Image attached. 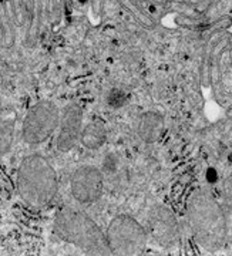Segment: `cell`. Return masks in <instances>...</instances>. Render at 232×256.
I'll list each match as a JSON object with an SVG mask.
<instances>
[{"label": "cell", "instance_id": "277c9868", "mask_svg": "<svg viewBox=\"0 0 232 256\" xmlns=\"http://www.w3.org/2000/svg\"><path fill=\"white\" fill-rule=\"evenodd\" d=\"M106 238L112 255H140L147 248L148 234L138 220L121 214L110 220Z\"/></svg>", "mask_w": 232, "mask_h": 256}, {"label": "cell", "instance_id": "ba28073f", "mask_svg": "<svg viewBox=\"0 0 232 256\" xmlns=\"http://www.w3.org/2000/svg\"><path fill=\"white\" fill-rule=\"evenodd\" d=\"M83 120V108L78 104L70 102L63 108L60 114L56 138V146L60 152H68L80 142L84 128Z\"/></svg>", "mask_w": 232, "mask_h": 256}, {"label": "cell", "instance_id": "8fae6325", "mask_svg": "<svg viewBox=\"0 0 232 256\" xmlns=\"http://www.w3.org/2000/svg\"><path fill=\"white\" fill-rule=\"evenodd\" d=\"M107 141V128L102 120H92L86 127L83 128L80 142L87 150H98L102 148Z\"/></svg>", "mask_w": 232, "mask_h": 256}, {"label": "cell", "instance_id": "7c38bea8", "mask_svg": "<svg viewBox=\"0 0 232 256\" xmlns=\"http://www.w3.org/2000/svg\"><path fill=\"white\" fill-rule=\"evenodd\" d=\"M128 100H130L128 92L120 90V88H114L107 94V104L112 108H120L122 106H126Z\"/></svg>", "mask_w": 232, "mask_h": 256}, {"label": "cell", "instance_id": "8992f818", "mask_svg": "<svg viewBox=\"0 0 232 256\" xmlns=\"http://www.w3.org/2000/svg\"><path fill=\"white\" fill-rule=\"evenodd\" d=\"M70 192L82 205L94 204L104 192V175L94 165H83L70 176Z\"/></svg>", "mask_w": 232, "mask_h": 256}, {"label": "cell", "instance_id": "9c48e42d", "mask_svg": "<svg viewBox=\"0 0 232 256\" xmlns=\"http://www.w3.org/2000/svg\"><path fill=\"white\" fill-rule=\"evenodd\" d=\"M164 130H166V121L161 114L148 111L140 116L137 122V134L144 142L147 144L157 142L164 136Z\"/></svg>", "mask_w": 232, "mask_h": 256}, {"label": "cell", "instance_id": "5b68a950", "mask_svg": "<svg viewBox=\"0 0 232 256\" xmlns=\"http://www.w3.org/2000/svg\"><path fill=\"white\" fill-rule=\"evenodd\" d=\"M60 110L53 101H40L30 107L22 126V137L28 146H40L57 131Z\"/></svg>", "mask_w": 232, "mask_h": 256}, {"label": "cell", "instance_id": "30bf717a", "mask_svg": "<svg viewBox=\"0 0 232 256\" xmlns=\"http://www.w3.org/2000/svg\"><path fill=\"white\" fill-rule=\"evenodd\" d=\"M18 114L10 107L0 108V156L8 154L16 134Z\"/></svg>", "mask_w": 232, "mask_h": 256}, {"label": "cell", "instance_id": "4fadbf2b", "mask_svg": "<svg viewBox=\"0 0 232 256\" xmlns=\"http://www.w3.org/2000/svg\"><path fill=\"white\" fill-rule=\"evenodd\" d=\"M222 200L224 204L232 210V172L225 180H224L222 182Z\"/></svg>", "mask_w": 232, "mask_h": 256}, {"label": "cell", "instance_id": "52a82bcc", "mask_svg": "<svg viewBox=\"0 0 232 256\" xmlns=\"http://www.w3.org/2000/svg\"><path fill=\"white\" fill-rule=\"evenodd\" d=\"M146 229L148 238L157 242L160 246L171 249L180 242V228L176 215L162 205H157L150 210Z\"/></svg>", "mask_w": 232, "mask_h": 256}, {"label": "cell", "instance_id": "6da1fadb", "mask_svg": "<svg viewBox=\"0 0 232 256\" xmlns=\"http://www.w3.org/2000/svg\"><path fill=\"white\" fill-rule=\"evenodd\" d=\"M186 220L196 244L208 252L221 250L228 238L222 206L206 190L195 191L186 205Z\"/></svg>", "mask_w": 232, "mask_h": 256}, {"label": "cell", "instance_id": "3957f363", "mask_svg": "<svg viewBox=\"0 0 232 256\" xmlns=\"http://www.w3.org/2000/svg\"><path fill=\"white\" fill-rule=\"evenodd\" d=\"M57 238L88 255H112L106 234L87 214L74 208H62L54 216Z\"/></svg>", "mask_w": 232, "mask_h": 256}, {"label": "cell", "instance_id": "7a4b0ae2", "mask_svg": "<svg viewBox=\"0 0 232 256\" xmlns=\"http://www.w3.org/2000/svg\"><path fill=\"white\" fill-rule=\"evenodd\" d=\"M18 192L26 205L43 210L50 206L58 192V178L53 164L42 154L26 156L18 168Z\"/></svg>", "mask_w": 232, "mask_h": 256}]
</instances>
